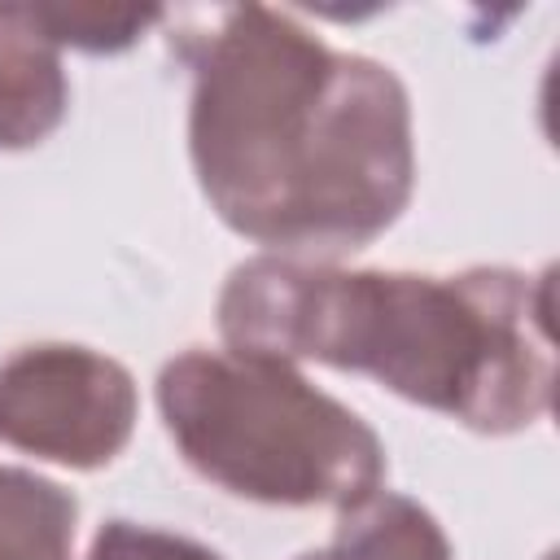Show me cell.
Returning <instances> with one entry per match:
<instances>
[{
  "label": "cell",
  "mask_w": 560,
  "mask_h": 560,
  "mask_svg": "<svg viewBox=\"0 0 560 560\" xmlns=\"http://www.w3.org/2000/svg\"><path fill=\"white\" fill-rule=\"evenodd\" d=\"M136 429V381L88 346H26L0 368V442L66 468L109 464Z\"/></svg>",
  "instance_id": "4"
},
{
  "label": "cell",
  "mask_w": 560,
  "mask_h": 560,
  "mask_svg": "<svg viewBox=\"0 0 560 560\" xmlns=\"http://www.w3.org/2000/svg\"><path fill=\"white\" fill-rule=\"evenodd\" d=\"M179 455L219 490L271 508H354L385 481L381 438L298 363L184 350L158 376Z\"/></svg>",
  "instance_id": "3"
},
{
  "label": "cell",
  "mask_w": 560,
  "mask_h": 560,
  "mask_svg": "<svg viewBox=\"0 0 560 560\" xmlns=\"http://www.w3.org/2000/svg\"><path fill=\"white\" fill-rule=\"evenodd\" d=\"M188 153L214 214L280 254H354L411 201L398 74L332 52L293 13L228 9L192 61Z\"/></svg>",
  "instance_id": "1"
},
{
  "label": "cell",
  "mask_w": 560,
  "mask_h": 560,
  "mask_svg": "<svg viewBox=\"0 0 560 560\" xmlns=\"http://www.w3.org/2000/svg\"><path fill=\"white\" fill-rule=\"evenodd\" d=\"M79 503L48 477L0 468V560H70Z\"/></svg>",
  "instance_id": "7"
},
{
  "label": "cell",
  "mask_w": 560,
  "mask_h": 560,
  "mask_svg": "<svg viewBox=\"0 0 560 560\" xmlns=\"http://www.w3.org/2000/svg\"><path fill=\"white\" fill-rule=\"evenodd\" d=\"M298 560H451V542L416 499L376 490L341 512L337 538L324 551Z\"/></svg>",
  "instance_id": "6"
},
{
  "label": "cell",
  "mask_w": 560,
  "mask_h": 560,
  "mask_svg": "<svg viewBox=\"0 0 560 560\" xmlns=\"http://www.w3.org/2000/svg\"><path fill=\"white\" fill-rule=\"evenodd\" d=\"M219 332L228 350L363 372L477 433L529 429L556 394L551 271H346L267 254L228 276Z\"/></svg>",
  "instance_id": "2"
},
{
  "label": "cell",
  "mask_w": 560,
  "mask_h": 560,
  "mask_svg": "<svg viewBox=\"0 0 560 560\" xmlns=\"http://www.w3.org/2000/svg\"><path fill=\"white\" fill-rule=\"evenodd\" d=\"M70 105L61 44L39 4H0V149L39 144Z\"/></svg>",
  "instance_id": "5"
},
{
  "label": "cell",
  "mask_w": 560,
  "mask_h": 560,
  "mask_svg": "<svg viewBox=\"0 0 560 560\" xmlns=\"http://www.w3.org/2000/svg\"><path fill=\"white\" fill-rule=\"evenodd\" d=\"M44 26L52 31V39L66 48H83V52H118L127 44L140 39V31H149L162 9H114V4H39Z\"/></svg>",
  "instance_id": "8"
},
{
  "label": "cell",
  "mask_w": 560,
  "mask_h": 560,
  "mask_svg": "<svg viewBox=\"0 0 560 560\" xmlns=\"http://www.w3.org/2000/svg\"><path fill=\"white\" fill-rule=\"evenodd\" d=\"M88 560H223V556L184 534H166L131 521H105L92 538Z\"/></svg>",
  "instance_id": "9"
}]
</instances>
